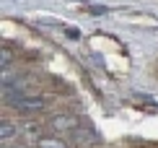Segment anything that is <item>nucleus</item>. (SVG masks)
Here are the masks:
<instances>
[{
  "label": "nucleus",
  "instance_id": "obj_1",
  "mask_svg": "<svg viewBox=\"0 0 158 148\" xmlns=\"http://www.w3.org/2000/svg\"><path fill=\"white\" fill-rule=\"evenodd\" d=\"M16 112H42L44 107H47V99L44 96H21V99H16V102L10 104Z\"/></svg>",
  "mask_w": 158,
  "mask_h": 148
},
{
  "label": "nucleus",
  "instance_id": "obj_2",
  "mask_svg": "<svg viewBox=\"0 0 158 148\" xmlns=\"http://www.w3.org/2000/svg\"><path fill=\"white\" fill-rule=\"evenodd\" d=\"M49 125H52V130H57V133H73L75 127H78V120L73 117V114H55V117L49 120Z\"/></svg>",
  "mask_w": 158,
  "mask_h": 148
},
{
  "label": "nucleus",
  "instance_id": "obj_3",
  "mask_svg": "<svg viewBox=\"0 0 158 148\" xmlns=\"http://www.w3.org/2000/svg\"><path fill=\"white\" fill-rule=\"evenodd\" d=\"M36 146L39 148H68V143H65L62 138H42V135H39Z\"/></svg>",
  "mask_w": 158,
  "mask_h": 148
},
{
  "label": "nucleus",
  "instance_id": "obj_4",
  "mask_svg": "<svg viewBox=\"0 0 158 148\" xmlns=\"http://www.w3.org/2000/svg\"><path fill=\"white\" fill-rule=\"evenodd\" d=\"M73 140H78V143H83V140H88V143L94 146V143H96L98 138H96V135H94L91 130H85V127H81V130L75 127V130H73Z\"/></svg>",
  "mask_w": 158,
  "mask_h": 148
},
{
  "label": "nucleus",
  "instance_id": "obj_5",
  "mask_svg": "<svg viewBox=\"0 0 158 148\" xmlns=\"http://www.w3.org/2000/svg\"><path fill=\"white\" fill-rule=\"evenodd\" d=\"M16 133H18V127L13 125V122H8V120H3V122H0V138H3V140H10Z\"/></svg>",
  "mask_w": 158,
  "mask_h": 148
},
{
  "label": "nucleus",
  "instance_id": "obj_6",
  "mask_svg": "<svg viewBox=\"0 0 158 148\" xmlns=\"http://www.w3.org/2000/svg\"><path fill=\"white\" fill-rule=\"evenodd\" d=\"M10 63H13V52L8 50V47H3V57H0V65H3V68H10Z\"/></svg>",
  "mask_w": 158,
  "mask_h": 148
}]
</instances>
